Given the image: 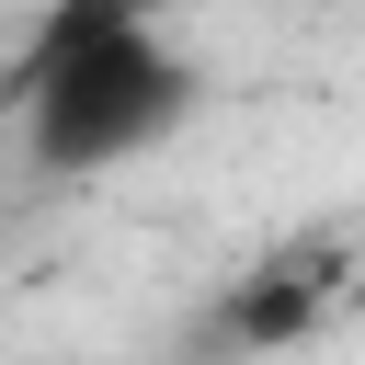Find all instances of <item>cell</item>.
I'll return each mask as SVG.
<instances>
[{
	"instance_id": "obj_1",
	"label": "cell",
	"mask_w": 365,
	"mask_h": 365,
	"mask_svg": "<svg viewBox=\"0 0 365 365\" xmlns=\"http://www.w3.org/2000/svg\"><path fill=\"white\" fill-rule=\"evenodd\" d=\"M0 114H23L34 171H114V160L160 148L194 114V57L160 23H114V34L68 46V57H46Z\"/></svg>"
},
{
	"instance_id": "obj_2",
	"label": "cell",
	"mask_w": 365,
	"mask_h": 365,
	"mask_svg": "<svg viewBox=\"0 0 365 365\" xmlns=\"http://www.w3.org/2000/svg\"><path fill=\"white\" fill-rule=\"evenodd\" d=\"M342 297H354V228H297V240L251 251V262L217 285V308H205V354H228V365H274V354L319 342Z\"/></svg>"
},
{
	"instance_id": "obj_3",
	"label": "cell",
	"mask_w": 365,
	"mask_h": 365,
	"mask_svg": "<svg viewBox=\"0 0 365 365\" xmlns=\"http://www.w3.org/2000/svg\"><path fill=\"white\" fill-rule=\"evenodd\" d=\"M125 23H171V11H194V0H114Z\"/></svg>"
}]
</instances>
